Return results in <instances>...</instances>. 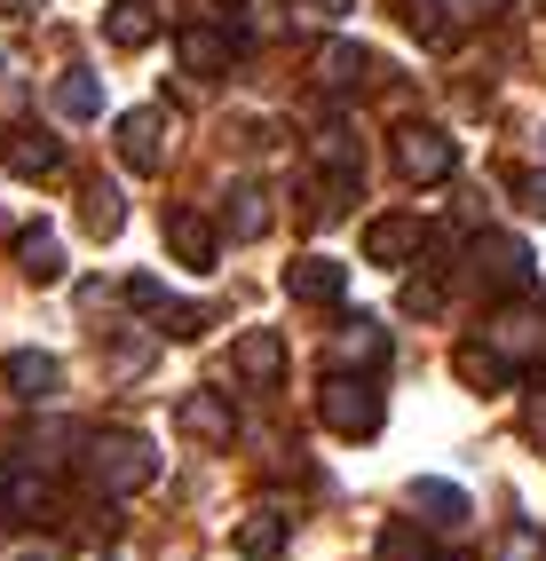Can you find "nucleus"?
Returning <instances> with one entry per match:
<instances>
[{
	"instance_id": "11",
	"label": "nucleus",
	"mask_w": 546,
	"mask_h": 561,
	"mask_svg": "<svg viewBox=\"0 0 546 561\" xmlns=\"http://www.w3.org/2000/svg\"><path fill=\"white\" fill-rule=\"evenodd\" d=\"M174 427L191 435V443H230L238 435V411H230L223 388H191V396L174 403Z\"/></svg>"
},
{
	"instance_id": "6",
	"label": "nucleus",
	"mask_w": 546,
	"mask_h": 561,
	"mask_svg": "<svg viewBox=\"0 0 546 561\" xmlns=\"http://www.w3.org/2000/svg\"><path fill=\"white\" fill-rule=\"evenodd\" d=\"M230 371L246 388H277L285 380V332L277 324H246L238 341H230Z\"/></svg>"
},
{
	"instance_id": "12",
	"label": "nucleus",
	"mask_w": 546,
	"mask_h": 561,
	"mask_svg": "<svg viewBox=\"0 0 546 561\" xmlns=\"http://www.w3.org/2000/svg\"><path fill=\"white\" fill-rule=\"evenodd\" d=\"M0 388H9V396H24V403H56V388H64V364H56L48 348H16L9 364H0Z\"/></svg>"
},
{
	"instance_id": "28",
	"label": "nucleus",
	"mask_w": 546,
	"mask_h": 561,
	"mask_svg": "<svg viewBox=\"0 0 546 561\" xmlns=\"http://www.w3.org/2000/svg\"><path fill=\"white\" fill-rule=\"evenodd\" d=\"M120 221H127L120 191H103V182H95V191H88V230H95V238H120Z\"/></svg>"
},
{
	"instance_id": "23",
	"label": "nucleus",
	"mask_w": 546,
	"mask_h": 561,
	"mask_svg": "<svg viewBox=\"0 0 546 561\" xmlns=\"http://www.w3.org/2000/svg\"><path fill=\"white\" fill-rule=\"evenodd\" d=\"M380 561H444V546H435V530H420V522H388Z\"/></svg>"
},
{
	"instance_id": "20",
	"label": "nucleus",
	"mask_w": 546,
	"mask_h": 561,
	"mask_svg": "<svg viewBox=\"0 0 546 561\" xmlns=\"http://www.w3.org/2000/svg\"><path fill=\"white\" fill-rule=\"evenodd\" d=\"M333 356H341V364H356V371H373V364L388 356V324L356 309V317H349V324L333 332Z\"/></svg>"
},
{
	"instance_id": "29",
	"label": "nucleus",
	"mask_w": 546,
	"mask_h": 561,
	"mask_svg": "<svg viewBox=\"0 0 546 561\" xmlns=\"http://www.w3.org/2000/svg\"><path fill=\"white\" fill-rule=\"evenodd\" d=\"M159 317H167L159 332H174V341H198V332H206V309H191V301H167Z\"/></svg>"
},
{
	"instance_id": "19",
	"label": "nucleus",
	"mask_w": 546,
	"mask_h": 561,
	"mask_svg": "<svg viewBox=\"0 0 546 561\" xmlns=\"http://www.w3.org/2000/svg\"><path fill=\"white\" fill-rule=\"evenodd\" d=\"M452 371H459L476 396H499L507 380H515V364H507L499 348H484V341H459V348H452Z\"/></svg>"
},
{
	"instance_id": "5",
	"label": "nucleus",
	"mask_w": 546,
	"mask_h": 561,
	"mask_svg": "<svg viewBox=\"0 0 546 561\" xmlns=\"http://www.w3.org/2000/svg\"><path fill=\"white\" fill-rule=\"evenodd\" d=\"M396 167H405V182H452V167H459V142L444 135V127H405L396 135Z\"/></svg>"
},
{
	"instance_id": "35",
	"label": "nucleus",
	"mask_w": 546,
	"mask_h": 561,
	"mask_svg": "<svg viewBox=\"0 0 546 561\" xmlns=\"http://www.w3.org/2000/svg\"><path fill=\"white\" fill-rule=\"evenodd\" d=\"M309 9H317V16H349V9H356V0H309Z\"/></svg>"
},
{
	"instance_id": "30",
	"label": "nucleus",
	"mask_w": 546,
	"mask_h": 561,
	"mask_svg": "<svg viewBox=\"0 0 546 561\" xmlns=\"http://www.w3.org/2000/svg\"><path fill=\"white\" fill-rule=\"evenodd\" d=\"M405 309L412 317H435V309H444V285H435V277H405Z\"/></svg>"
},
{
	"instance_id": "3",
	"label": "nucleus",
	"mask_w": 546,
	"mask_h": 561,
	"mask_svg": "<svg viewBox=\"0 0 546 561\" xmlns=\"http://www.w3.org/2000/svg\"><path fill=\"white\" fill-rule=\"evenodd\" d=\"M112 142H120V159H127L135 174H159V167H167V151H174V111H167V103H143V111H120V127H112Z\"/></svg>"
},
{
	"instance_id": "16",
	"label": "nucleus",
	"mask_w": 546,
	"mask_h": 561,
	"mask_svg": "<svg viewBox=\"0 0 546 561\" xmlns=\"http://www.w3.org/2000/svg\"><path fill=\"white\" fill-rule=\"evenodd\" d=\"M270 221H277V206H270V191H262V182H238V191L223 198V230H230L238 245L270 238Z\"/></svg>"
},
{
	"instance_id": "13",
	"label": "nucleus",
	"mask_w": 546,
	"mask_h": 561,
	"mask_svg": "<svg viewBox=\"0 0 546 561\" xmlns=\"http://www.w3.org/2000/svg\"><path fill=\"white\" fill-rule=\"evenodd\" d=\"M167 253L182 261V270H214V253H223V230H214L206 214L174 206V214H167Z\"/></svg>"
},
{
	"instance_id": "7",
	"label": "nucleus",
	"mask_w": 546,
	"mask_h": 561,
	"mask_svg": "<svg viewBox=\"0 0 546 561\" xmlns=\"http://www.w3.org/2000/svg\"><path fill=\"white\" fill-rule=\"evenodd\" d=\"M341 293H349V270H341L333 253L285 261V301H302V309H341Z\"/></svg>"
},
{
	"instance_id": "31",
	"label": "nucleus",
	"mask_w": 546,
	"mask_h": 561,
	"mask_svg": "<svg viewBox=\"0 0 546 561\" xmlns=\"http://www.w3.org/2000/svg\"><path fill=\"white\" fill-rule=\"evenodd\" d=\"M127 309L159 317V309H167V285H159V277H127Z\"/></svg>"
},
{
	"instance_id": "39",
	"label": "nucleus",
	"mask_w": 546,
	"mask_h": 561,
	"mask_svg": "<svg viewBox=\"0 0 546 561\" xmlns=\"http://www.w3.org/2000/svg\"><path fill=\"white\" fill-rule=\"evenodd\" d=\"M103 561H112V553H103Z\"/></svg>"
},
{
	"instance_id": "24",
	"label": "nucleus",
	"mask_w": 546,
	"mask_h": 561,
	"mask_svg": "<svg viewBox=\"0 0 546 561\" xmlns=\"http://www.w3.org/2000/svg\"><path fill=\"white\" fill-rule=\"evenodd\" d=\"M182 64H191V71H223L230 64V32H214V24H182Z\"/></svg>"
},
{
	"instance_id": "38",
	"label": "nucleus",
	"mask_w": 546,
	"mask_h": 561,
	"mask_svg": "<svg viewBox=\"0 0 546 561\" xmlns=\"http://www.w3.org/2000/svg\"><path fill=\"white\" fill-rule=\"evenodd\" d=\"M0 474H9V459H0Z\"/></svg>"
},
{
	"instance_id": "8",
	"label": "nucleus",
	"mask_w": 546,
	"mask_h": 561,
	"mask_svg": "<svg viewBox=\"0 0 546 561\" xmlns=\"http://www.w3.org/2000/svg\"><path fill=\"white\" fill-rule=\"evenodd\" d=\"M0 159H9V174H24V182H56L64 174V142L41 135V127H0Z\"/></svg>"
},
{
	"instance_id": "33",
	"label": "nucleus",
	"mask_w": 546,
	"mask_h": 561,
	"mask_svg": "<svg viewBox=\"0 0 546 561\" xmlns=\"http://www.w3.org/2000/svg\"><path fill=\"white\" fill-rule=\"evenodd\" d=\"M515 198H523V206H531V214L546 221V167H531V174H515Z\"/></svg>"
},
{
	"instance_id": "26",
	"label": "nucleus",
	"mask_w": 546,
	"mask_h": 561,
	"mask_svg": "<svg viewBox=\"0 0 546 561\" xmlns=\"http://www.w3.org/2000/svg\"><path fill=\"white\" fill-rule=\"evenodd\" d=\"M349 198H356V174L325 167V182L309 191V221H341V214H349Z\"/></svg>"
},
{
	"instance_id": "1",
	"label": "nucleus",
	"mask_w": 546,
	"mask_h": 561,
	"mask_svg": "<svg viewBox=\"0 0 546 561\" xmlns=\"http://www.w3.org/2000/svg\"><path fill=\"white\" fill-rule=\"evenodd\" d=\"M88 482H95L103 499H135V491H151V482H159L151 435H135V427H103V435H88Z\"/></svg>"
},
{
	"instance_id": "34",
	"label": "nucleus",
	"mask_w": 546,
	"mask_h": 561,
	"mask_svg": "<svg viewBox=\"0 0 546 561\" xmlns=\"http://www.w3.org/2000/svg\"><path fill=\"white\" fill-rule=\"evenodd\" d=\"M523 427H531V443H546V388L523 403Z\"/></svg>"
},
{
	"instance_id": "27",
	"label": "nucleus",
	"mask_w": 546,
	"mask_h": 561,
	"mask_svg": "<svg viewBox=\"0 0 546 561\" xmlns=\"http://www.w3.org/2000/svg\"><path fill=\"white\" fill-rule=\"evenodd\" d=\"M499 561H546V530H538V522H507Z\"/></svg>"
},
{
	"instance_id": "40",
	"label": "nucleus",
	"mask_w": 546,
	"mask_h": 561,
	"mask_svg": "<svg viewBox=\"0 0 546 561\" xmlns=\"http://www.w3.org/2000/svg\"><path fill=\"white\" fill-rule=\"evenodd\" d=\"M538 142H546V135H538Z\"/></svg>"
},
{
	"instance_id": "25",
	"label": "nucleus",
	"mask_w": 546,
	"mask_h": 561,
	"mask_svg": "<svg viewBox=\"0 0 546 561\" xmlns=\"http://www.w3.org/2000/svg\"><path fill=\"white\" fill-rule=\"evenodd\" d=\"M56 111H64V119H95V111H103V80H95V71H64V80H56Z\"/></svg>"
},
{
	"instance_id": "18",
	"label": "nucleus",
	"mask_w": 546,
	"mask_h": 561,
	"mask_svg": "<svg viewBox=\"0 0 546 561\" xmlns=\"http://www.w3.org/2000/svg\"><path fill=\"white\" fill-rule=\"evenodd\" d=\"M285 538H294V514H277V506H253V514L238 522V538H230V546H238L246 561H277V553H285Z\"/></svg>"
},
{
	"instance_id": "32",
	"label": "nucleus",
	"mask_w": 546,
	"mask_h": 561,
	"mask_svg": "<svg viewBox=\"0 0 546 561\" xmlns=\"http://www.w3.org/2000/svg\"><path fill=\"white\" fill-rule=\"evenodd\" d=\"M444 9L459 16V24H491V16H507L515 0H444Z\"/></svg>"
},
{
	"instance_id": "15",
	"label": "nucleus",
	"mask_w": 546,
	"mask_h": 561,
	"mask_svg": "<svg viewBox=\"0 0 546 561\" xmlns=\"http://www.w3.org/2000/svg\"><path fill=\"white\" fill-rule=\"evenodd\" d=\"M364 80H380V56H373V48L333 41V48L317 56V88H325V95H349V88H364Z\"/></svg>"
},
{
	"instance_id": "14",
	"label": "nucleus",
	"mask_w": 546,
	"mask_h": 561,
	"mask_svg": "<svg viewBox=\"0 0 546 561\" xmlns=\"http://www.w3.org/2000/svg\"><path fill=\"white\" fill-rule=\"evenodd\" d=\"M41 514H56V482L9 467L0 474V522H41Z\"/></svg>"
},
{
	"instance_id": "2",
	"label": "nucleus",
	"mask_w": 546,
	"mask_h": 561,
	"mask_svg": "<svg viewBox=\"0 0 546 561\" xmlns=\"http://www.w3.org/2000/svg\"><path fill=\"white\" fill-rule=\"evenodd\" d=\"M317 420L333 427V435H349V443H364V435H380V420H388V396L373 388V371H325V388H317Z\"/></svg>"
},
{
	"instance_id": "10",
	"label": "nucleus",
	"mask_w": 546,
	"mask_h": 561,
	"mask_svg": "<svg viewBox=\"0 0 546 561\" xmlns=\"http://www.w3.org/2000/svg\"><path fill=\"white\" fill-rule=\"evenodd\" d=\"M420 245H428V230H420L412 214H373V221H364V261H380V270L420 261Z\"/></svg>"
},
{
	"instance_id": "9",
	"label": "nucleus",
	"mask_w": 546,
	"mask_h": 561,
	"mask_svg": "<svg viewBox=\"0 0 546 561\" xmlns=\"http://www.w3.org/2000/svg\"><path fill=\"white\" fill-rule=\"evenodd\" d=\"M159 32H167V0H112V9H103V41H112L120 56L151 48Z\"/></svg>"
},
{
	"instance_id": "4",
	"label": "nucleus",
	"mask_w": 546,
	"mask_h": 561,
	"mask_svg": "<svg viewBox=\"0 0 546 561\" xmlns=\"http://www.w3.org/2000/svg\"><path fill=\"white\" fill-rule=\"evenodd\" d=\"M467 261H476V277H484L491 293H531V285H538V261H531V245H523V238H507V230H484Z\"/></svg>"
},
{
	"instance_id": "37",
	"label": "nucleus",
	"mask_w": 546,
	"mask_h": 561,
	"mask_svg": "<svg viewBox=\"0 0 546 561\" xmlns=\"http://www.w3.org/2000/svg\"><path fill=\"white\" fill-rule=\"evenodd\" d=\"M16 561H56V553H48V546H41V553H16Z\"/></svg>"
},
{
	"instance_id": "22",
	"label": "nucleus",
	"mask_w": 546,
	"mask_h": 561,
	"mask_svg": "<svg viewBox=\"0 0 546 561\" xmlns=\"http://www.w3.org/2000/svg\"><path fill=\"white\" fill-rule=\"evenodd\" d=\"M309 151H317L325 167H341V174H364V142L349 135V119H325V127L309 135Z\"/></svg>"
},
{
	"instance_id": "17",
	"label": "nucleus",
	"mask_w": 546,
	"mask_h": 561,
	"mask_svg": "<svg viewBox=\"0 0 546 561\" xmlns=\"http://www.w3.org/2000/svg\"><path fill=\"white\" fill-rule=\"evenodd\" d=\"M412 522H420V530H459V522H467V491H459V482H412Z\"/></svg>"
},
{
	"instance_id": "21",
	"label": "nucleus",
	"mask_w": 546,
	"mask_h": 561,
	"mask_svg": "<svg viewBox=\"0 0 546 561\" xmlns=\"http://www.w3.org/2000/svg\"><path fill=\"white\" fill-rule=\"evenodd\" d=\"M16 270L32 277V285H64V245H56V230H16Z\"/></svg>"
},
{
	"instance_id": "36",
	"label": "nucleus",
	"mask_w": 546,
	"mask_h": 561,
	"mask_svg": "<svg viewBox=\"0 0 546 561\" xmlns=\"http://www.w3.org/2000/svg\"><path fill=\"white\" fill-rule=\"evenodd\" d=\"M0 16H24V0H0Z\"/></svg>"
}]
</instances>
